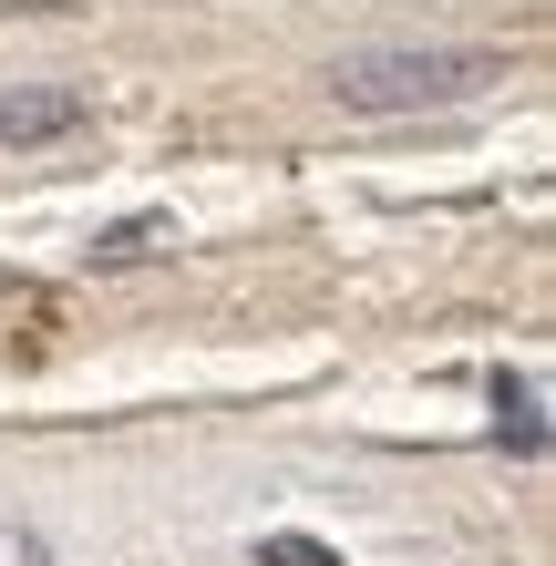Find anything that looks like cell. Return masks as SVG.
I'll return each mask as SVG.
<instances>
[{"label":"cell","mask_w":556,"mask_h":566,"mask_svg":"<svg viewBox=\"0 0 556 566\" xmlns=\"http://www.w3.org/2000/svg\"><path fill=\"white\" fill-rule=\"evenodd\" d=\"M484 83H505V52L484 42H361L331 62L340 114H443V104H474Z\"/></svg>","instance_id":"obj_1"},{"label":"cell","mask_w":556,"mask_h":566,"mask_svg":"<svg viewBox=\"0 0 556 566\" xmlns=\"http://www.w3.org/2000/svg\"><path fill=\"white\" fill-rule=\"evenodd\" d=\"M93 124V93L83 83H11L0 93V145H62Z\"/></svg>","instance_id":"obj_2"},{"label":"cell","mask_w":556,"mask_h":566,"mask_svg":"<svg viewBox=\"0 0 556 566\" xmlns=\"http://www.w3.org/2000/svg\"><path fill=\"white\" fill-rule=\"evenodd\" d=\"M495 443L515 463H536L546 453V402H536V381L526 371H495Z\"/></svg>","instance_id":"obj_3"},{"label":"cell","mask_w":556,"mask_h":566,"mask_svg":"<svg viewBox=\"0 0 556 566\" xmlns=\"http://www.w3.org/2000/svg\"><path fill=\"white\" fill-rule=\"evenodd\" d=\"M155 238H166V217H124V227H104V238H93V258H104V269H124V258H145Z\"/></svg>","instance_id":"obj_4"},{"label":"cell","mask_w":556,"mask_h":566,"mask_svg":"<svg viewBox=\"0 0 556 566\" xmlns=\"http://www.w3.org/2000/svg\"><path fill=\"white\" fill-rule=\"evenodd\" d=\"M258 566H340L319 536H258Z\"/></svg>","instance_id":"obj_5"},{"label":"cell","mask_w":556,"mask_h":566,"mask_svg":"<svg viewBox=\"0 0 556 566\" xmlns=\"http://www.w3.org/2000/svg\"><path fill=\"white\" fill-rule=\"evenodd\" d=\"M0 566H52V546L31 536V525H11V515H0Z\"/></svg>","instance_id":"obj_6"}]
</instances>
